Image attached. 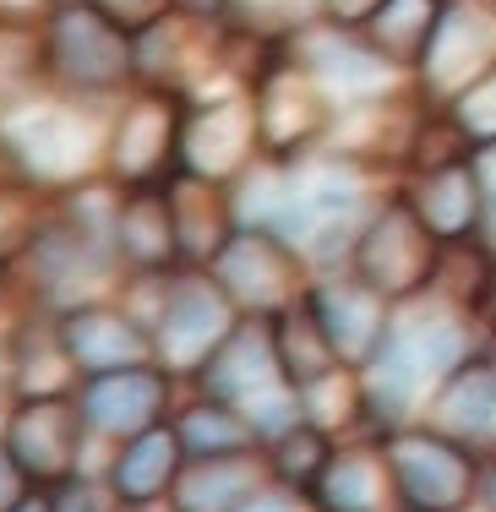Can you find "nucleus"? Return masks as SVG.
I'll return each mask as SVG.
<instances>
[{
    "mask_svg": "<svg viewBox=\"0 0 496 512\" xmlns=\"http://www.w3.org/2000/svg\"><path fill=\"white\" fill-rule=\"evenodd\" d=\"M44 55H50V82L77 99H110L137 77V39L104 22L88 0H66L50 11Z\"/></svg>",
    "mask_w": 496,
    "mask_h": 512,
    "instance_id": "f257e3e1",
    "label": "nucleus"
},
{
    "mask_svg": "<svg viewBox=\"0 0 496 512\" xmlns=\"http://www.w3.org/2000/svg\"><path fill=\"white\" fill-rule=\"evenodd\" d=\"M186 93L175 88H137L120 104L110 137H104V169L120 191L164 186L180 175V137H186Z\"/></svg>",
    "mask_w": 496,
    "mask_h": 512,
    "instance_id": "f03ea898",
    "label": "nucleus"
},
{
    "mask_svg": "<svg viewBox=\"0 0 496 512\" xmlns=\"http://www.w3.org/2000/svg\"><path fill=\"white\" fill-rule=\"evenodd\" d=\"M235 327L240 311L213 273L186 267V273L164 278V300L159 316H153V349H159L164 371H202Z\"/></svg>",
    "mask_w": 496,
    "mask_h": 512,
    "instance_id": "7ed1b4c3",
    "label": "nucleus"
},
{
    "mask_svg": "<svg viewBox=\"0 0 496 512\" xmlns=\"http://www.w3.org/2000/svg\"><path fill=\"white\" fill-rule=\"evenodd\" d=\"M382 463L409 512H464L475 502L480 463L442 431H393Z\"/></svg>",
    "mask_w": 496,
    "mask_h": 512,
    "instance_id": "20e7f679",
    "label": "nucleus"
},
{
    "mask_svg": "<svg viewBox=\"0 0 496 512\" xmlns=\"http://www.w3.org/2000/svg\"><path fill=\"white\" fill-rule=\"evenodd\" d=\"M437 246L442 240L426 229V218L415 213V202L398 197L382 213L366 218L355 246V273L377 289L382 300H404L415 289H426L437 278Z\"/></svg>",
    "mask_w": 496,
    "mask_h": 512,
    "instance_id": "39448f33",
    "label": "nucleus"
},
{
    "mask_svg": "<svg viewBox=\"0 0 496 512\" xmlns=\"http://www.w3.org/2000/svg\"><path fill=\"white\" fill-rule=\"evenodd\" d=\"M82 420L77 398L55 393V398H17L0 425V442L17 458V469L33 485H66L77 480V453H82Z\"/></svg>",
    "mask_w": 496,
    "mask_h": 512,
    "instance_id": "423d86ee",
    "label": "nucleus"
},
{
    "mask_svg": "<svg viewBox=\"0 0 496 512\" xmlns=\"http://www.w3.org/2000/svg\"><path fill=\"white\" fill-rule=\"evenodd\" d=\"M213 278L235 311L246 316H278L284 306L300 300V262H295V246L273 229H235V240L219 251L213 262Z\"/></svg>",
    "mask_w": 496,
    "mask_h": 512,
    "instance_id": "0eeeda50",
    "label": "nucleus"
},
{
    "mask_svg": "<svg viewBox=\"0 0 496 512\" xmlns=\"http://www.w3.org/2000/svg\"><path fill=\"white\" fill-rule=\"evenodd\" d=\"M55 338L82 376H110V371H131V365L159 360L153 327L142 316H131L126 306H104V300L66 306L55 316Z\"/></svg>",
    "mask_w": 496,
    "mask_h": 512,
    "instance_id": "6e6552de",
    "label": "nucleus"
},
{
    "mask_svg": "<svg viewBox=\"0 0 496 512\" xmlns=\"http://www.w3.org/2000/svg\"><path fill=\"white\" fill-rule=\"evenodd\" d=\"M257 99L251 93H229L186 115V137H180V175L229 186L251 169L257 153Z\"/></svg>",
    "mask_w": 496,
    "mask_h": 512,
    "instance_id": "1a4fd4ad",
    "label": "nucleus"
},
{
    "mask_svg": "<svg viewBox=\"0 0 496 512\" xmlns=\"http://www.w3.org/2000/svg\"><path fill=\"white\" fill-rule=\"evenodd\" d=\"M496 66V17L480 6H447L420 50V77L431 99H464Z\"/></svg>",
    "mask_w": 496,
    "mask_h": 512,
    "instance_id": "9d476101",
    "label": "nucleus"
},
{
    "mask_svg": "<svg viewBox=\"0 0 496 512\" xmlns=\"http://www.w3.org/2000/svg\"><path fill=\"white\" fill-rule=\"evenodd\" d=\"M251 99H257V142L268 158H289L328 131V104H322L317 77L295 60L262 71Z\"/></svg>",
    "mask_w": 496,
    "mask_h": 512,
    "instance_id": "9b49d317",
    "label": "nucleus"
},
{
    "mask_svg": "<svg viewBox=\"0 0 496 512\" xmlns=\"http://www.w3.org/2000/svg\"><path fill=\"white\" fill-rule=\"evenodd\" d=\"M77 409L88 420V431L99 436H131L164 425L169 409V376L153 365H131V371H110V376H88V387L77 393Z\"/></svg>",
    "mask_w": 496,
    "mask_h": 512,
    "instance_id": "f8f14e48",
    "label": "nucleus"
},
{
    "mask_svg": "<svg viewBox=\"0 0 496 512\" xmlns=\"http://www.w3.org/2000/svg\"><path fill=\"white\" fill-rule=\"evenodd\" d=\"M110 246L115 262L131 273H175L180 262V229H175V202H169V180L164 186H131L115 202V224H110Z\"/></svg>",
    "mask_w": 496,
    "mask_h": 512,
    "instance_id": "ddd939ff",
    "label": "nucleus"
},
{
    "mask_svg": "<svg viewBox=\"0 0 496 512\" xmlns=\"http://www.w3.org/2000/svg\"><path fill=\"white\" fill-rule=\"evenodd\" d=\"M6 148L17 158V169L39 186H66L77 180V169L88 164V126L71 109H22L6 126Z\"/></svg>",
    "mask_w": 496,
    "mask_h": 512,
    "instance_id": "4468645a",
    "label": "nucleus"
},
{
    "mask_svg": "<svg viewBox=\"0 0 496 512\" xmlns=\"http://www.w3.org/2000/svg\"><path fill=\"white\" fill-rule=\"evenodd\" d=\"M306 306L317 311L322 333H328V344L338 349V360L344 365H371V355L382 349L387 338V300L377 289L366 284V278H344V284H317L306 295Z\"/></svg>",
    "mask_w": 496,
    "mask_h": 512,
    "instance_id": "2eb2a0df",
    "label": "nucleus"
},
{
    "mask_svg": "<svg viewBox=\"0 0 496 512\" xmlns=\"http://www.w3.org/2000/svg\"><path fill=\"white\" fill-rule=\"evenodd\" d=\"M197 376H202V393L219 398V404H246V398L278 387L284 371H278V355H273V322H262V316L240 322Z\"/></svg>",
    "mask_w": 496,
    "mask_h": 512,
    "instance_id": "dca6fc26",
    "label": "nucleus"
},
{
    "mask_svg": "<svg viewBox=\"0 0 496 512\" xmlns=\"http://www.w3.org/2000/svg\"><path fill=\"white\" fill-rule=\"evenodd\" d=\"M180 469H186V447H180L175 425H153V431L131 436L110 463V496L120 507H153L175 491Z\"/></svg>",
    "mask_w": 496,
    "mask_h": 512,
    "instance_id": "f3484780",
    "label": "nucleus"
},
{
    "mask_svg": "<svg viewBox=\"0 0 496 512\" xmlns=\"http://www.w3.org/2000/svg\"><path fill=\"white\" fill-rule=\"evenodd\" d=\"M169 202H175V229H180V262L213 267L219 251L235 240V202H229V191L197 175H175L169 180Z\"/></svg>",
    "mask_w": 496,
    "mask_h": 512,
    "instance_id": "a211bd4d",
    "label": "nucleus"
},
{
    "mask_svg": "<svg viewBox=\"0 0 496 512\" xmlns=\"http://www.w3.org/2000/svg\"><path fill=\"white\" fill-rule=\"evenodd\" d=\"M268 463L257 453H224V458H191L175 480V512H240L257 502Z\"/></svg>",
    "mask_w": 496,
    "mask_h": 512,
    "instance_id": "6ab92c4d",
    "label": "nucleus"
},
{
    "mask_svg": "<svg viewBox=\"0 0 496 512\" xmlns=\"http://www.w3.org/2000/svg\"><path fill=\"white\" fill-rule=\"evenodd\" d=\"M409 202H415V213L426 218V229L442 240H464L469 229L480 224V202H486V180H480L475 164H464V158H453V164H437L420 175V186L409 191Z\"/></svg>",
    "mask_w": 496,
    "mask_h": 512,
    "instance_id": "aec40b11",
    "label": "nucleus"
},
{
    "mask_svg": "<svg viewBox=\"0 0 496 512\" xmlns=\"http://www.w3.org/2000/svg\"><path fill=\"white\" fill-rule=\"evenodd\" d=\"M273 355H278V371H284L289 387H317L328 382V376L338 371V349L328 344V333H322L317 311L306 306V300H295V306H284L273 316Z\"/></svg>",
    "mask_w": 496,
    "mask_h": 512,
    "instance_id": "412c9836",
    "label": "nucleus"
},
{
    "mask_svg": "<svg viewBox=\"0 0 496 512\" xmlns=\"http://www.w3.org/2000/svg\"><path fill=\"white\" fill-rule=\"evenodd\" d=\"M55 224L50 186L28 180L22 169L0 164V267L28 262V251L44 240V229Z\"/></svg>",
    "mask_w": 496,
    "mask_h": 512,
    "instance_id": "4be33fe9",
    "label": "nucleus"
},
{
    "mask_svg": "<svg viewBox=\"0 0 496 512\" xmlns=\"http://www.w3.org/2000/svg\"><path fill=\"white\" fill-rule=\"evenodd\" d=\"M39 82H50L44 22H6L0 17V120L22 115L33 104Z\"/></svg>",
    "mask_w": 496,
    "mask_h": 512,
    "instance_id": "5701e85b",
    "label": "nucleus"
},
{
    "mask_svg": "<svg viewBox=\"0 0 496 512\" xmlns=\"http://www.w3.org/2000/svg\"><path fill=\"white\" fill-rule=\"evenodd\" d=\"M300 44L311 50L300 66H306L322 88H338V99H366V93L382 88L387 60L371 50V44L355 50V44H338V39H328V33H300Z\"/></svg>",
    "mask_w": 496,
    "mask_h": 512,
    "instance_id": "b1692460",
    "label": "nucleus"
},
{
    "mask_svg": "<svg viewBox=\"0 0 496 512\" xmlns=\"http://www.w3.org/2000/svg\"><path fill=\"white\" fill-rule=\"evenodd\" d=\"M437 17H442L437 0H382L360 28H366L371 50H377L382 60H420L431 28H437Z\"/></svg>",
    "mask_w": 496,
    "mask_h": 512,
    "instance_id": "393cba45",
    "label": "nucleus"
},
{
    "mask_svg": "<svg viewBox=\"0 0 496 512\" xmlns=\"http://www.w3.org/2000/svg\"><path fill=\"white\" fill-rule=\"evenodd\" d=\"M437 420L453 436H486L496 425V365H458L437 398Z\"/></svg>",
    "mask_w": 496,
    "mask_h": 512,
    "instance_id": "a878e982",
    "label": "nucleus"
},
{
    "mask_svg": "<svg viewBox=\"0 0 496 512\" xmlns=\"http://www.w3.org/2000/svg\"><path fill=\"white\" fill-rule=\"evenodd\" d=\"M322 512H377L382 507V463L371 453H333L322 480L311 485Z\"/></svg>",
    "mask_w": 496,
    "mask_h": 512,
    "instance_id": "bb28decb",
    "label": "nucleus"
},
{
    "mask_svg": "<svg viewBox=\"0 0 496 512\" xmlns=\"http://www.w3.org/2000/svg\"><path fill=\"white\" fill-rule=\"evenodd\" d=\"M180 431V447H186V458H224V453H251V425L240 420L235 404H219V398H202V404H191L186 414L175 420Z\"/></svg>",
    "mask_w": 496,
    "mask_h": 512,
    "instance_id": "cd10ccee",
    "label": "nucleus"
},
{
    "mask_svg": "<svg viewBox=\"0 0 496 512\" xmlns=\"http://www.w3.org/2000/svg\"><path fill=\"white\" fill-rule=\"evenodd\" d=\"M328 458H333L328 436H322L317 425H295V431H284L273 442L268 474H273V480H284L289 491H311V485L322 480V469H328Z\"/></svg>",
    "mask_w": 496,
    "mask_h": 512,
    "instance_id": "c85d7f7f",
    "label": "nucleus"
},
{
    "mask_svg": "<svg viewBox=\"0 0 496 512\" xmlns=\"http://www.w3.org/2000/svg\"><path fill=\"white\" fill-rule=\"evenodd\" d=\"M322 0H224V11L251 33H284V28H306V17Z\"/></svg>",
    "mask_w": 496,
    "mask_h": 512,
    "instance_id": "c756f323",
    "label": "nucleus"
},
{
    "mask_svg": "<svg viewBox=\"0 0 496 512\" xmlns=\"http://www.w3.org/2000/svg\"><path fill=\"white\" fill-rule=\"evenodd\" d=\"M453 104H458V131H464L469 142H480V148L496 142V66L464 93V99H453Z\"/></svg>",
    "mask_w": 496,
    "mask_h": 512,
    "instance_id": "7c9ffc66",
    "label": "nucleus"
},
{
    "mask_svg": "<svg viewBox=\"0 0 496 512\" xmlns=\"http://www.w3.org/2000/svg\"><path fill=\"white\" fill-rule=\"evenodd\" d=\"M93 11H99L104 22H115L120 33H131V39H142L148 28H159L164 17H175L180 0H88Z\"/></svg>",
    "mask_w": 496,
    "mask_h": 512,
    "instance_id": "2f4dec72",
    "label": "nucleus"
},
{
    "mask_svg": "<svg viewBox=\"0 0 496 512\" xmlns=\"http://www.w3.org/2000/svg\"><path fill=\"white\" fill-rule=\"evenodd\" d=\"M28 485H33V480L17 469V458H11V453H6V442H0V512L17 507L22 496H28Z\"/></svg>",
    "mask_w": 496,
    "mask_h": 512,
    "instance_id": "473e14b6",
    "label": "nucleus"
},
{
    "mask_svg": "<svg viewBox=\"0 0 496 512\" xmlns=\"http://www.w3.org/2000/svg\"><path fill=\"white\" fill-rule=\"evenodd\" d=\"M322 6H328V17L338 22V28H355V22H366L382 0H322Z\"/></svg>",
    "mask_w": 496,
    "mask_h": 512,
    "instance_id": "72a5a7b5",
    "label": "nucleus"
},
{
    "mask_svg": "<svg viewBox=\"0 0 496 512\" xmlns=\"http://www.w3.org/2000/svg\"><path fill=\"white\" fill-rule=\"evenodd\" d=\"M11 512H55V485H39V491L28 485V496H22Z\"/></svg>",
    "mask_w": 496,
    "mask_h": 512,
    "instance_id": "f704fd0d",
    "label": "nucleus"
},
{
    "mask_svg": "<svg viewBox=\"0 0 496 512\" xmlns=\"http://www.w3.org/2000/svg\"><path fill=\"white\" fill-rule=\"evenodd\" d=\"M475 502L486 507V512H496V463H486V469H480V485H475Z\"/></svg>",
    "mask_w": 496,
    "mask_h": 512,
    "instance_id": "c9c22d12",
    "label": "nucleus"
},
{
    "mask_svg": "<svg viewBox=\"0 0 496 512\" xmlns=\"http://www.w3.org/2000/svg\"><path fill=\"white\" fill-rule=\"evenodd\" d=\"M240 512H295V502L289 496H257V502H246Z\"/></svg>",
    "mask_w": 496,
    "mask_h": 512,
    "instance_id": "e433bc0d",
    "label": "nucleus"
},
{
    "mask_svg": "<svg viewBox=\"0 0 496 512\" xmlns=\"http://www.w3.org/2000/svg\"><path fill=\"white\" fill-rule=\"evenodd\" d=\"M180 11H202V17H213V11H224V0H180Z\"/></svg>",
    "mask_w": 496,
    "mask_h": 512,
    "instance_id": "4c0bfd02",
    "label": "nucleus"
},
{
    "mask_svg": "<svg viewBox=\"0 0 496 512\" xmlns=\"http://www.w3.org/2000/svg\"><path fill=\"white\" fill-rule=\"evenodd\" d=\"M486 229H491V246H496V197H491V213H486Z\"/></svg>",
    "mask_w": 496,
    "mask_h": 512,
    "instance_id": "58836bf2",
    "label": "nucleus"
},
{
    "mask_svg": "<svg viewBox=\"0 0 496 512\" xmlns=\"http://www.w3.org/2000/svg\"><path fill=\"white\" fill-rule=\"evenodd\" d=\"M55 6H66V0H55Z\"/></svg>",
    "mask_w": 496,
    "mask_h": 512,
    "instance_id": "ea45409f",
    "label": "nucleus"
}]
</instances>
